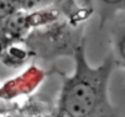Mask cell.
Returning a JSON list of instances; mask_svg holds the SVG:
<instances>
[{"label":"cell","mask_w":125,"mask_h":117,"mask_svg":"<svg viewBox=\"0 0 125 117\" xmlns=\"http://www.w3.org/2000/svg\"><path fill=\"white\" fill-rule=\"evenodd\" d=\"M97 92L85 83H79L71 86L64 99L65 111L73 117H85L96 106Z\"/></svg>","instance_id":"cell-1"},{"label":"cell","mask_w":125,"mask_h":117,"mask_svg":"<svg viewBox=\"0 0 125 117\" xmlns=\"http://www.w3.org/2000/svg\"><path fill=\"white\" fill-rule=\"evenodd\" d=\"M103 1H105L108 4H119V3H123L124 0H103Z\"/></svg>","instance_id":"cell-4"},{"label":"cell","mask_w":125,"mask_h":117,"mask_svg":"<svg viewBox=\"0 0 125 117\" xmlns=\"http://www.w3.org/2000/svg\"><path fill=\"white\" fill-rule=\"evenodd\" d=\"M8 1H9V3H11L14 6H16L17 4H23L25 0H8Z\"/></svg>","instance_id":"cell-3"},{"label":"cell","mask_w":125,"mask_h":117,"mask_svg":"<svg viewBox=\"0 0 125 117\" xmlns=\"http://www.w3.org/2000/svg\"><path fill=\"white\" fill-rule=\"evenodd\" d=\"M14 5L9 3L8 0H0V20L9 16L14 11Z\"/></svg>","instance_id":"cell-2"}]
</instances>
